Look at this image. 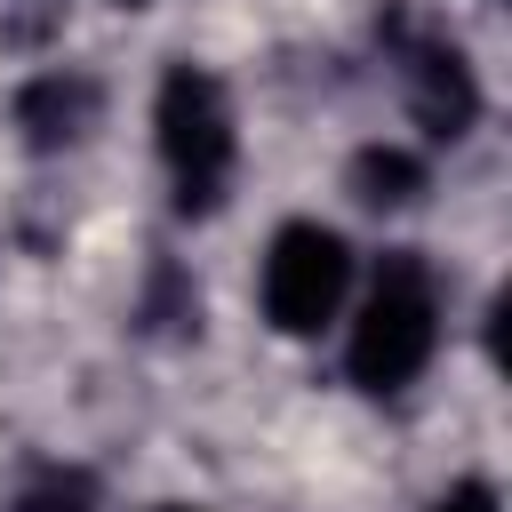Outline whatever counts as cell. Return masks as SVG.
<instances>
[{"instance_id": "1", "label": "cell", "mask_w": 512, "mask_h": 512, "mask_svg": "<svg viewBox=\"0 0 512 512\" xmlns=\"http://www.w3.org/2000/svg\"><path fill=\"white\" fill-rule=\"evenodd\" d=\"M440 352V296H432V272L416 248H392L352 312V336H344V376L360 392H408Z\"/></svg>"}, {"instance_id": "2", "label": "cell", "mask_w": 512, "mask_h": 512, "mask_svg": "<svg viewBox=\"0 0 512 512\" xmlns=\"http://www.w3.org/2000/svg\"><path fill=\"white\" fill-rule=\"evenodd\" d=\"M152 136H160L176 208H184V216H216V208H224V184H232L240 128H232V96H224V80H216L208 64H168V72H160Z\"/></svg>"}, {"instance_id": "3", "label": "cell", "mask_w": 512, "mask_h": 512, "mask_svg": "<svg viewBox=\"0 0 512 512\" xmlns=\"http://www.w3.org/2000/svg\"><path fill=\"white\" fill-rule=\"evenodd\" d=\"M376 40H384V56L400 64L408 112H416V128H424L432 144H456V136L480 128V72H472V56H464L432 16L384 8V16H376Z\"/></svg>"}, {"instance_id": "4", "label": "cell", "mask_w": 512, "mask_h": 512, "mask_svg": "<svg viewBox=\"0 0 512 512\" xmlns=\"http://www.w3.org/2000/svg\"><path fill=\"white\" fill-rule=\"evenodd\" d=\"M352 296V240L320 216H288L264 248V320L280 336H320Z\"/></svg>"}, {"instance_id": "5", "label": "cell", "mask_w": 512, "mask_h": 512, "mask_svg": "<svg viewBox=\"0 0 512 512\" xmlns=\"http://www.w3.org/2000/svg\"><path fill=\"white\" fill-rule=\"evenodd\" d=\"M96 112H104V88L88 72H72V64H48V72H32L16 88V128H24L32 152H72L96 128Z\"/></svg>"}, {"instance_id": "6", "label": "cell", "mask_w": 512, "mask_h": 512, "mask_svg": "<svg viewBox=\"0 0 512 512\" xmlns=\"http://www.w3.org/2000/svg\"><path fill=\"white\" fill-rule=\"evenodd\" d=\"M344 184H352V200H360V208L392 216V208H416L432 176H424V160H416L408 144H360V152H352V168H344Z\"/></svg>"}, {"instance_id": "7", "label": "cell", "mask_w": 512, "mask_h": 512, "mask_svg": "<svg viewBox=\"0 0 512 512\" xmlns=\"http://www.w3.org/2000/svg\"><path fill=\"white\" fill-rule=\"evenodd\" d=\"M16 512H96V480H88L80 464H48V472L16 496Z\"/></svg>"}, {"instance_id": "8", "label": "cell", "mask_w": 512, "mask_h": 512, "mask_svg": "<svg viewBox=\"0 0 512 512\" xmlns=\"http://www.w3.org/2000/svg\"><path fill=\"white\" fill-rule=\"evenodd\" d=\"M432 512H504V504H496V488H488V480H456V488H440V496H432Z\"/></svg>"}, {"instance_id": "9", "label": "cell", "mask_w": 512, "mask_h": 512, "mask_svg": "<svg viewBox=\"0 0 512 512\" xmlns=\"http://www.w3.org/2000/svg\"><path fill=\"white\" fill-rule=\"evenodd\" d=\"M160 512H192V504H160Z\"/></svg>"}, {"instance_id": "10", "label": "cell", "mask_w": 512, "mask_h": 512, "mask_svg": "<svg viewBox=\"0 0 512 512\" xmlns=\"http://www.w3.org/2000/svg\"><path fill=\"white\" fill-rule=\"evenodd\" d=\"M120 8H144V0H120Z\"/></svg>"}]
</instances>
